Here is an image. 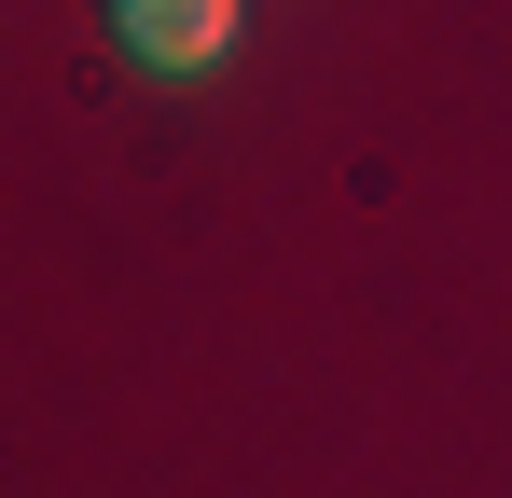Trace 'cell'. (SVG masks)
<instances>
[{
    "mask_svg": "<svg viewBox=\"0 0 512 498\" xmlns=\"http://www.w3.org/2000/svg\"><path fill=\"white\" fill-rule=\"evenodd\" d=\"M236 14H250V0H97V28H111L139 70H208V56L236 42Z\"/></svg>",
    "mask_w": 512,
    "mask_h": 498,
    "instance_id": "6da1fadb",
    "label": "cell"
}]
</instances>
